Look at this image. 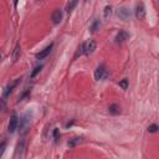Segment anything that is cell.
Returning a JSON list of instances; mask_svg holds the SVG:
<instances>
[{
	"mask_svg": "<svg viewBox=\"0 0 159 159\" xmlns=\"http://www.w3.org/2000/svg\"><path fill=\"white\" fill-rule=\"evenodd\" d=\"M96 47H97V44H96L95 40H88V41H86L85 44H82L83 54H85V55H87V56L93 54L95 50H96Z\"/></svg>",
	"mask_w": 159,
	"mask_h": 159,
	"instance_id": "6da1fadb",
	"label": "cell"
},
{
	"mask_svg": "<svg viewBox=\"0 0 159 159\" xmlns=\"http://www.w3.org/2000/svg\"><path fill=\"white\" fill-rule=\"evenodd\" d=\"M107 76H108V72H107V70H106L104 65H101V66H98V67L96 69V71H95V78L97 80V81H101V80L107 78Z\"/></svg>",
	"mask_w": 159,
	"mask_h": 159,
	"instance_id": "7a4b0ae2",
	"label": "cell"
},
{
	"mask_svg": "<svg viewBox=\"0 0 159 159\" xmlns=\"http://www.w3.org/2000/svg\"><path fill=\"white\" fill-rule=\"evenodd\" d=\"M19 118H18V116L16 114H12L11 117H10V121H9V126H8V130L10 132V133H14V132L18 129V127H19Z\"/></svg>",
	"mask_w": 159,
	"mask_h": 159,
	"instance_id": "3957f363",
	"label": "cell"
},
{
	"mask_svg": "<svg viewBox=\"0 0 159 159\" xmlns=\"http://www.w3.org/2000/svg\"><path fill=\"white\" fill-rule=\"evenodd\" d=\"M52 47H54V44H50L49 46H46L42 51H40L39 54H36V59H37V60H44L45 57H47V55L51 52Z\"/></svg>",
	"mask_w": 159,
	"mask_h": 159,
	"instance_id": "277c9868",
	"label": "cell"
},
{
	"mask_svg": "<svg viewBox=\"0 0 159 159\" xmlns=\"http://www.w3.org/2000/svg\"><path fill=\"white\" fill-rule=\"evenodd\" d=\"M136 16L139 20H142V19L145 18V8H144V5L142 3L136 6Z\"/></svg>",
	"mask_w": 159,
	"mask_h": 159,
	"instance_id": "5b68a950",
	"label": "cell"
},
{
	"mask_svg": "<svg viewBox=\"0 0 159 159\" xmlns=\"http://www.w3.org/2000/svg\"><path fill=\"white\" fill-rule=\"evenodd\" d=\"M128 39H129V34L127 31H124V30H121L116 35V42H123Z\"/></svg>",
	"mask_w": 159,
	"mask_h": 159,
	"instance_id": "8992f818",
	"label": "cell"
},
{
	"mask_svg": "<svg viewBox=\"0 0 159 159\" xmlns=\"http://www.w3.org/2000/svg\"><path fill=\"white\" fill-rule=\"evenodd\" d=\"M62 20V11L60 9H57L54 14H52V21H54V24H60Z\"/></svg>",
	"mask_w": 159,
	"mask_h": 159,
	"instance_id": "52a82bcc",
	"label": "cell"
},
{
	"mask_svg": "<svg viewBox=\"0 0 159 159\" xmlns=\"http://www.w3.org/2000/svg\"><path fill=\"white\" fill-rule=\"evenodd\" d=\"M19 82H20V78H18L16 81H15L14 83H12L11 86H8V87L5 88V91H4V97H8V96H9L10 93H11V92H12V88H14V87H16Z\"/></svg>",
	"mask_w": 159,
	"mask_h": 159,
	"instance_id": "ba28073f",
	"label": "cell"
},
{
	"mask_svg": "<svg viewBox=\"0 0 159 159\" xmlns=\"http://www.w3.org/2000/svg\"><path fill=\"white\" fill-rule=\"evenodd\" d=\"M24 144H25L24 139H21V140L18 143L16 152H15V159H19V154H20V157H21V153H22V151H24Z\"/></svg>",
	"mask_w": 159,
	"mask_h": 159,
	"instance_id": "9c48e42d",
	"label": "cell"
},
{
	"mask_svg": "<svg viewBox=\"0 0 159 159\" xmlns=\"http://www.w3.org/2000/svg\"><path fill=\"white\" fill-rule=\"evenodd\" d=\"M28 124H29V119H28V117H26V116H24V117L20 119V123H19V128H20V130H21V132L25 130V128L28 127Z\"/></svg>",
	"mask_w": 159,
	"mask_h": 159,
	"instance_id": "30bf717a",
	"label": "cell"
},
{
	"mask_svg": "<svg viewBox=\"0 0 159 159\" xmlns=\"http://www.w3.org/2000/svg\"><path fill=\"white\" fill-rule=\"evenodd\" d=\"M118 16L121 19H123V20H127L130 16V14H129V11L127 9H121V10H118Z\"/></svg>",
	"mask_w": 159,
	"mask_h": 159,
	"instance_id": "8fae6325",
	"label": "cell"
},
{
	"mask_svg": "<svg viewBox=\"0 0 159 159\" xmlns=\"http://www.w3.org/2000/svg\"><path fill=\"white\" fill-rule=\"evenodd\" d=\"M82 142V138H78V137H76V138H73V139H71L69 143H67V145L70 148H72V147H75V145H77L78 143H81Z\"/></svg>",
	"mask_w": 159,
	"mask_h": 159,
	"instance_id": "7c38bea8",
	"label": "cell"
},
{
	"mask_svg": "<svg viewBox=\"0 0 159 159\" xmlns=\"http://www.w3.org/2000/svg\"><path fill=\"white\" fill-rule=\"evenodd\" d=\"M108 111H110L111 114H118V113H119V107H118L117 104H111L110 108H108Z\"/></svg>",
	"mask_w": 159,
	"mask_h": 159,
	"instance_id": "4fadbf2b",
	"label": "cell"
},
{
	"mask_svg": "<svg viewBox=\"0 0 159 159\" xmlns=\"http://www.w3.org/2000/svg\"><path fill=\"white\" fill-rule=\"evenodd\" d=\"M20 57V46L19 45H16V47H15V50H14V55H12V61H18V59Z\"/></svg>",
	"mask_w": 159,
	"mask_h": 159,
	"instance_id": "5bb4252c",
	"label": "cell"
},
{
	"mask_svg": "<svg viewBox=\"0 0 159 159\" xmlns=\"http://www.w3.org/2000/svg\"><path fill=\"white\" fill-rule=\"evenodd\" d=\"M111 14H112V6L107 5L104 8V19H108L111 16Z\"/></svg>",
	"mask_w": 159,
	"mask_h": 159,
	"instance_id": "9a60e30c",
	"label": "cell"
},
{
	"mask_svg": "<svg viewBox=\"0 0 159 159\" xmlns=\"http://www.w3.org/2000/svg\"><path fill=\"white\" fill-rule=\"evenodd\" d=\"M42 67H44V66H42V65H40V66H36V67L34 69V71L31 72V75H30V77H31V78H34V77H35V76H36V75H37V73H39L40 71H41V70H42Z\"/></svg>",
	"mask_w": 159,
	"mask_h": 159,
	"instance_id": "2e32d148",
	"label": "cell"
},
{
	"mask_svg": "<svg viewBox=\"0 0 159 159\" xmlns=\"http://www.w3.org/2000/svg\"><path fill=\"white\" fill-rule=\"evenodd\" d=\"M98 28H100V20H96V21L93 22V25L91 26V31H92V32H96Z\"/></svg>",
	"mask_w": 159,
	"mask_h": 159,
	"instance_id": "e0dca14e",
	"label": "cell"
},
{
	"mask_svg": "<svg viewBox=\"0 0 159 159\" xmlns=\"http://www.w3.org/2000/svg\"><path fill=\"white\" fill-rule=\"evenodd\" d=\"M158 130H159V126H157V124H152L148 127V132H151V133H155Z\"/></svg>",
	"mask_w": 159,
	"mask_h": 159,
	"instance_id": "ac0fdd59",
	"label": "cell"
},
{
	"mask_svg": "<svg viewBox=\"0 0 159 159\" xmlns=\"http://www.w3.org/2000/svg\"><path fill=\"white\" fill-rule=\"evenodd\" d=\"M76 5H77V2H71V3L67 4V6H66V10L70 12V11H72V9H73Z\"/></svg>",
	"mask_w": 159,
	"mask_h": 159,
	"instance_id": "d6986e66",
	"label": "cell"
},
{
	"mask_svg": "<svg viewBox=\"0 0 159 159\" xmlns=\"http://www.w3.org/2000/svg\"><path fill=\"white\" fill-rule=\"evenodd\" d=\"M119 87H122L123 90H127L128 88V80H122L121 82H119Z\"/></svg>",
	"mask_w": 159,
	"mask_h": 159,
	"instance_id": "ffe728a7",
	"label": "cell"
},
{
	"mask_svg": "<svg viewBox=\"0 0 159 159\" xmlns=\"http://www.w3.org/2000/svg\"><path fill=\"white\" fill-rule=\"evenodd\" d=\"M54 137H55V142H59V139H60V134H59V129H54Z\"/></svg>",
	"mask_w": 159,
	"mask_h": 159,
	"instance_id": "44dd1931",
	"label": "cell"
},
{
	"mask_svg": "<svg viewBox=\"0 0 159 159\" xmlns=\"http://www.w3.org/2000/svg\"><path fill=\"white\" fill-rule=\"evenodd\" d=\"M4 148H5V143H3V144H2V154L4 153Z\"/></svg>",
	"mask_w": 159,
	"mask_h": 159,
	"instance_id": "7402d4cb",
	"label": "cell"
}]
</instances>
